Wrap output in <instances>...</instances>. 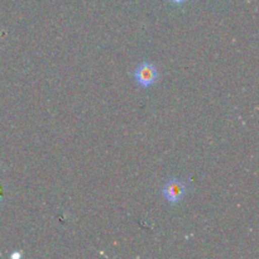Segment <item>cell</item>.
<instances>
[{
  "mask_svg": "<svg viewBox=\"0 0 259 259\" xmlns=\"http://www.w3.org/2000/svg\"><path fill=\"white\" fill-rule=\"evenodd\" d=\"M134 77L139 85L143 86V88H148L152 83L156 82V80L158 78V70L152 63L143 62L137 67Z\"/></svg>",
  "mask_w": 259,
  "mask_h": 259,
  "instance_id": "1",
  "label": "cell"
},
{
  "mask_svg": "<svg viewBox=\"0 0 259 259\" xmlns=\"http://www.w3.org/2000/svg\"><path fill=\"white\" fill-rule=\"evenodd\" d=\"M186 192V186L180 180H169L162 189L164 199L171 202H179Z\"/></svg>",
  "mask_w": 259,
  "mask_h": 259,
  "instance_id": "2",
  "label": "cell"
},
{
  "mask_svg": "<svg viewBox=\"0 0 259 259\" xmlns=\"http://www.w3.org/2000/svg\"><path fill=\"white\" fill-rule=\"evenodd\" d=\"M172 2H174V3H177V4H180V3L185 2V0H172Z\"/></svg>",
  "mask_w": 259,
  "mask_h": 259,
  "instance_id": "3",
  "label": "cell"
},
{
  "mask_svg": "<svg viewBox=\"0 0 259 259\" xmlns=\"http://www.w3.org/2000/svg\"><path fill=\"white\" fill-rule=\"evenodd\" d=\"M14 257H20V254H19V253H15V254H13V258H14Z\"/></svg>",
  "mask_w": 259,
  "mask_h": 259,
  "instance_id": "4",
  "label": "cell"
}]
</instances>
